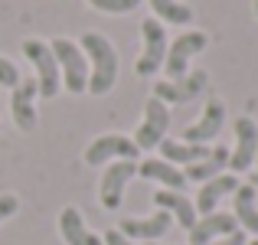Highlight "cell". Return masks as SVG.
<instances>
[{
  "instance_id": "6da1fadb",
  "label": "cell",
  "mask_w": 258,
  "mask_h": 245,
  "mask_svg": "<svg viewBox=\"0 0 258 245\" xmlns=\"http://www.w3.org/2000/svg\"><path fill=\"white\" fill-rule=\"evenodd\" d=\"M82 52L88 59V92L105 95L118 82V52L101 33H85L82 36Z\"/></svg>"
},
{
  "instance_id": "7a4b0ae2",
  "label": "cell",
  "mask_w": 258,
  "mask_h": 245,
  "mask_svg": "<svg viewBox=\"0 0 258 245\" xmlns=\"http://www.w3.org/2000/svg\"><path fill=\"white\" fill-rule=\"evenodd\" d=\"M52 56L59 63V76H62V85L69 92L82 95L88 92V59L82 52V46H76L72 39H52L49 43Z\"/></svg>"
},
{
  "instance_id": "3957f363",
  "label": "cell",
  "mask_w": 258,
  "mask_h": 245,
  "mask_svg": "<svg viewBox=\"0 0 258 245\" xmlns=\"http://www.w3.org/2000/svg\"><path fill=\"white\" fill-rule=\"evenodd\" d=\"M23 56L36 66L39 95H43V98H52V95L59 92V85H62V76H59V63H56V56H52L49 43H43V39H26Z\"/></svg>"
},
{
  "instance_id": "277c9868",
  "label": "cell",
  "mask_w": 258,
  "mask_h": 245,
  "mask_svg": "<svg viewBox=\"0 0 258 245\" xmlns=\"http://www.w3.org/2000/svg\"><path fill=\"white\" fill-rule=\"evenodd\" d=\"M167 128H170V111H167V105L160 98H147L144 121H141L138 134H134L138 151H154V147L167 138Z\"/></svg>"
},
{
  "instance_id": "5b68a950",
  "label": "cell",
  "mask_w": 258,
  "mask_h": 245,
  "mask_svg": "<svg viewBox=\"0 0 258 245\" xmlns=\"http://www.w3.org/2000/svg\"><path fill=\"white\" fill-rule=\"evenodd\" d=\"M138 154L141 151L131 138H124V134H101V138H95L85 147V163L101 167L108 160H138Z\"/></svg>"
},
{
  "instance_id": "8992f818",
  "label": "cell",
  "mask_w": 258,
  "mask_h": 245,
  "mask_svg": "<svg viewBox=\"0 0 258 245\" xmlns=\"http://www.w3.org/2000/svg\"><path fill=\"white\" fill-rule=\"evenodd\" d=\"M141 33H144V52L138 59V76H154L167 59V33L157 17H147L141 23Z\"/></svg>"
},
{
  "instance_id": "52a82bcc",
  "label": "cell",
  "mask_w": 258,
  "mask_h": 245,
  "mask_svg": "<svg viewBox=\"0 0 258 245\" xmlns=\"http://www.w3.org/2000/svg\"><path fill=\"white\" fill-rule=\"evenodd\" d=\"M206 85H209L206 69H193V72H186L183 79L157 82V85H154V98H160L164 105H167V101H173V105H186V101L196 98V95H203Z\"/></svg>"
},
{
  "instance_id": "ba28073f",
  "label": "cell",
  "mask_w": 258,
  "mask_h": 245,
  "mask_svg": "<svg viewBox=\"0 0 258 245\" xmlns=\"http://www.w3.org/2000/svg\"><path fill=\"white\" fill-rule=\"evenodd\" d=\"M134 173H138V160H114V163H108V170L101 173V187H98L101 206L105 209H118Z\"/></svg>"
},
{
  "instance_id": "9c48e42d",
  "label": "cell",
  "mask_w": 258,
  "mask_h": 245,
  "mask_svg": "<svg viewBox=\"0 0 258 245\" xmlns=\"http://www.w3.org/2000/svg\"><path fill=\"white\" fill-rule=\"evenodd\" d=\"M206 49V33H180V36L173 39V46L167 49V59H164V72L170 79H183L186 76V66L189 59L196 56V52Z\"/></svg>"
},
{
  "instance_id": "30bf717a",
  "label": "cell",
  "mask_w": 258,
  "mask_h": 245,
  "mask_svg": "<svg viewBox=\"0 0 258 245\" xmlns=\"http://www.w3.org/2000/svg\"><path fill=\"white\" fill-rule=\"evenodd\" d=\"M235 151L229 154V167L232 173H242L255 163V154H258V125L252 118H235Z\"/></svg>"
},
{
  "instance_id": "8fae6325",
  "label": "cell",
  "mask_w": 258,
  "mask_h": 245,
  "mask_svg": "<svg viewBox=\"0 0 258 245\" xmlns=\"http://www.w3.org/2000/svg\"><path fill=\"white\" fill-rule=\"evenodd\" d=\"M222 125H226V105H222L219 98H213L206 105V111L200 114V121L183 131V141H186V144H206V141H213L216 134L222 131Z\"/></svg>"
},
{
  "instance_id": "7c38bea8",
  "label": "cell",
  "mask_w": 258,
  "mask_h": 245,
  "mask_svg": "<svg viewBox=\"0 0 258 245\" xmlns=\"http://www.w3.org/2000/svg\"><path fill=\"white\" fill-rule=\"evenodd\" d=\"M170 226H173V216L160 209V213L147 216V219H124L118 232L127 235V239H134V242H154V239L170 232Z\"/></svg>"
},
{
  "instance_id": "4fadbf2b",
  "label": "cell",
  "mask_w": 258,
  "mask_h": 245,
  "mask_svg": "<svg viewBox=\"0 0 258 245\" xmlns=\"http://www.w3.org/2000/svg\"><path fill=\"white\" fill-rule=\"evenodd\" d=\"M239 229L232 213H209L203 219H196V226L189 229V242L193 245H206L213 239H222V235H232Z\"/></svg>"
},
{
  "instance_id": "5bb4252c",
  "label": "cell",
  "mask_w": 258,
  "mask_h": 245,
  "mask_svg": "<svg viewBox=\"0 0 258 245\" xmlns=\"http://www.w3.org/2000/svg\"><path fill=\"white\" fill-rule=\"evenodd\" d=\"M39 95V85L36 79H23L17 88H13V98H10V111H13V121H17L20 131H30L36 125V108H33V98Z\"/></svg>"
},
{
  "instance_id": "9a60e30c",
  "label": "cell",
  "mask_w": 258,
  "mask_h": 245,
  "mask_svg": "<svg viewBox=\"0 0 258 245\" xmlns=\"http://www.w3.org/2000/svg\"><path fill=\"white\" fill-rule=\"evenodd\" d=\"M235 190H239L235 173H219V176H213V180H206V183H203V190H200V196H196V213H203V216L216 213L219 200H222V196H229V193H235Z\"/></svg>"
},
{
  "instance_id": "2e32d148",
  "label": "cell",
  "mask_w": 258,
  "mask_h": 245,
  "mask_svg": "<svg viewBox=\"0 0 258 245\" xmlns=\"http://www.w3.org/2000/svg\"><path fill=\"white\" fill-rule=\"evenodd\" d=\"M59 232H62L66 245H105L95 232H88L82 213H79L76 206H66L62 213H59Z\"/></svg>"
},
{
  "instance_id": "e0dca14e",
  "label": "cell",
  "mask_w": 258,
  "mask_h": 245,
  "mask_svg": "<svg viewBox=\"0 0 258 245\" xmlns=\"http://www.w3.org/2000/svg\"><path fill=\"white\" fill-rule=\"evenodd\" d=\"M138 173L147 176V180L164 183L167 190H176V193H183V187H186V176H183L173 163H167L164 157H147V160H141L138 163Z\"/></svg>"
},
{
  "instance_id": "ac0fdd59",
  "label": "cell",
  "mask_w": 258,
  "mask_h": 245,
  "mask_svg": "<svg viewBox=\"0 0 258 245\" xmlns=\"http://www.w3.org/2000/svg\"><path fill=\"white\" fill-rule=\"evenodd\" d=\"M154 203H157L164 213H170L173 219H180L183 229L196 226V206L183 193H176V190H157V193H154Z\"/></svg>"
},
{
  "instance_id": "d6986e66",
  "label": "cell",
  "mask_w": 258,
  "mask_h": 245,
  "mask_svg": "<svg viewBox=\"0 0 258 245\" xmlns=\"http://www.w3.org/2000/svg\"><path fill=\"white\" fill-rule=\"evenodd\" d=\"M226 167H229V147H209L206 157L189 163L183 176H186V180H196V183H206V180H213V176H219Z\"/></svg>"
},
{
  "instance_id": "ffe728a7",
  "label": "cell",
  "mask_w": 258,
  "mask_h": 245,
  "mask_svg": "<svg viewBox=\"0 0 258 245\" xmlns=\"http://www.w3.org/2000/svg\"><path fill=\"white\" fill-rule=\"evenodd\" d=\"M232 216L239 226H245L248 232L258 235V206H255V187H242L232 193Z\"/></svg>"
},
{
  "instance_id": "44dd1931",
  "label": "cell",
  "mask_w": 258,
  "mask_h": 245,
  "mask_svg": "<svg viewBox=\"0 0 258 245\" xmlns=\"http://www.w3.org/2000/svg\"><path fill=\"white\" fill-rule=\"evenodd\" d=\"M157 147H160V154H164V160L173 163V167H176V163H186V167H189V163L203 160L209 154L206 144H186V141H167V138L160 141Z\"/></svg>"
},
{
  "instance_id": "7402d4cb",
  "label": "cell",
  "mask_w": 258,
  "mask_h": 245,
  "mask_svg": "<svg viewBox=\"0 0 258 245\" xmlns=\"http://www.w3.org/2000/svg\"><path fill=\"white\" fill-rule=\"evenodd\" d=\"M151 7H154V17L167 20V23H176V26L193 20V10L186 4H180V0H151Z\"/></svg>"
},
{
  "instance_id": "603a6c76",
  "label": "cell",
  "mask_w": 258,
  "mask_h": 245,
  "mask_svg": "<svg viewBox=\"0 0 258 245\" xmlns=\"http://www.w3.org/2000/svg\"><path fill=\"white\" fill-rule=\"evenodd\" d=\"M95 10H105V13H127L141 4V0H88Z\"/></svg>"
},
{
  "instance_id": "cb8c5ba5",
  "label": "cell",
  "mask_w": 258,
  "mask_h": 245,
  "mask_svg": "<svg viewBox=\"0 0 258 245\" xmlns=\"http://www.w3.org/2000/svg\"><path fill=\"white\" fill-rule=\"evenodd\" d=\"M0 85H7V88L20 85V69L10 63V59H4V56H0Z\"/></svg>"
},
{
  "instance_id": "d4e9b609",
  "label": "cell",
  "mask_w": 258,
  "mask_h": 245,
  "mask_svg": "<svg viewBox=\"0 0 258 245\" xmlns=\"http://www.w3.org/2000/svg\"><path fill=\"white\" fill-rule=\"evenodd\" d=\"M101 242L105 245H157V242H134V239H127V235H121L118 229H108Z\"/></svg>"
},
{
  "instance_id": "484cf974",
  "label": "cell",
  "mask_w": 258,
  "mask_h": 245,
  "mask_svg": "<svg viewBox=\"0 0 258 245\" xmlns=\"http://www.w3.org/2000/svg\"><path fill=\"white\" fill-rule=\"evenodd\" d=\"M17 209H20V200H17V196H10V193L0 196V222H4L7 216H13Z\"/></svg>"
},
{
  "instance_id": "4316f807",
  "label": "cell",
  "mask_w": 258,
  "mask_h": 245,
  "mask_svg": "<svg viewBox=\"0 0 258 245\" xmlns=\"http://www.w3.org/2000/svg\"><path fill=\"white\" fill-rule=\"evenodd\" d=\"M248 239H245V232H239L235 229L232 235H222V239H213V242H206V245H245Z\"/></svg>"
},
{
  "instance_id": "83f0119b",
  "label": "cell",
  "mask_w": 258,
  "mask_h": 245,
  "mask_svg": "<svg viewBox=\"0 0 258 245\" xmlns=\"http://www.w3.org/2000/svg\"><path fill=\"white\" fill-rule=\"evenodd\" d=\"M255 17H258V0H255Z\"/></svg>"
},
{
  "instance_id": "f1b7e54d",
  "label": "cell",
  "mask_w": 258,
  "mask_h": 245,
  "mask_svg": "<svg viewBox=\"0 0 258 245\" xmlns=\"http://www.w3.org/2000/svg\"><path fill=\"white\" fill-rule=\"evenodd\" d=\"M245 245H258V242H245Z\"/></svg>"
},
{
  "instance_id": "f546056e",
  "label": "cell",
  "mask_w": 258,
  "mask_h": 245,
  "mask_svg": "<svg viewBox=\"0 0 258 245\" xmlns=\"http://www.w3.org/2000/svg\"><path fill=\"white\" fill-rule=\"evenodd\" d=\"M255 160H258V154H255Z\"/></svg>"
}]
</instances>
